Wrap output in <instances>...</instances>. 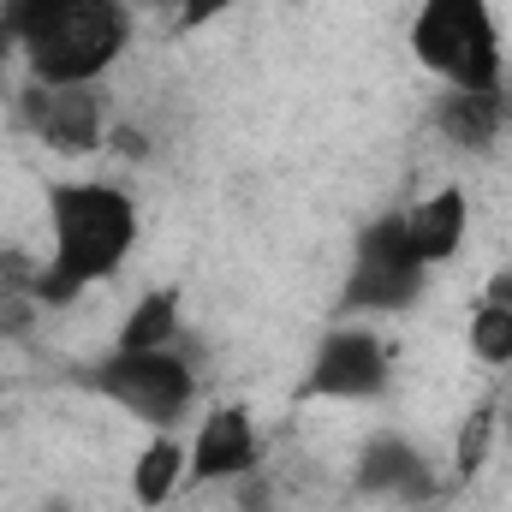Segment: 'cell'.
Segmentation results:
<instances>
[{
    "label": "cell",
    "mask_w": 512,
    "mask_h": 512,
    "mask_svg": "<svg viewBox=\"0 0 512 512\" xmlns=\"http://www.w3.org/2000/svg\"><path fill=\"white\" fill-rule=\"evenodd\" d=\"M48 262L36 268L30 298L36 304H72L78 292L102 286L108 274H120V262L137 245V203L120 185L102 179H72L48 191Z\"/></svg>",
    "instance_id": "1"
},
{
    "label": "cell",
    "mask_w": 512,
    "mask_h": 512,
    "mask_svg": "<svg viewBox=\"0 0 512 512\" xmlns=\"http://www.w3.org/2000/svg\"><path fill=\"white\" fill-rule=\"evenodd\" d=\"M30 84H96L131 42L126 0H0Z\"/></svg>",
    "instance_id": "2"
},
{
    "label": "cell",
    "mask_w": 512,
    "mask_h": 512,
    "mask_svg": "<svg viewBox=\"0 0 512 512\" xmlns=\"http://www.w3.org/2000/svg\"><path fill=\"white\" fill-rule=\"evenodd\" d=\"M411 54L447 90H501V24L489 0H423L411 18Z\"/></svg>",
    "instance_id": "3"
},
{
    "label": "cell",
    "mask_w": 512,
    "mask_h": 512,
    "mask_svg": "<svg viewBox=\"0 0 512 512\" xmlns=\"http://www.w3.org/2000/svg\"><path fill=\"white\" fill-rule=\"evenodd\" d=\"M423 280H429V268L417 262L411 239H405V215H382L358 233L340 304L346 310H411L423 298Z\"/></svg>",
    "instance_id": "4"
},
{
    "label": "cell",
    "mask_w": 512,
    "mask_h": 512,
    "mask_svg": "<svg viewBox=\"0 0 512 512\" xmlns=\"http://www.w3.org/2000/svg\"><path fill=\"white\" fill-rule=\"evenodd\" d=\"M90 387L102 399H114L120 411H131L137 423H155V429H173L185 411H191V364L173 358V352H108Z\"/></svg>",
    "instance_id": "5"
},
{
    "label": "cell",
    "mask_w": 512,
    "mask_h": 512,
    "mask_svg": "<svg viewBox=\"0 0 512 512\" xmlns=\"http://www.w3.org/2000/svg\"><path fill=\"white\" fill-rule=\"evenodd\" d=\"M387 376H393L387 346L370 328H334L316 346V358L298 382V399H376Z\"/></svg>",
    "instance_id": "6"
},
{
    "label": "cell",
    "mask_w": 512,
    "mask_h": 512,
    "mask_svg": "<svg viewBox=\"0 0 512 512\" xmlns=\"http://www.w3.org/2000/svg\"><path fill=\"white\" fill-rule=\"evenodd\" d=\"M24 126L60 155H84L108 137L96 84H30L24 90Z\"/></svg>",
    "instance_id": "7"
},
{
    "label": "cell",
    "mask_w": 512,
    "mask_h": 512,
    "mask_svg": "<svg viewBox=\"0 0 512 512\" xmlns=\"http://www.w3.org/2000/svg\"><path fill=\"white\" fill-rule=\"evenodd\" d=\"M256 465H262V441H256L251 411L245 405L209 411L197 441H191V459H185L191 483H239V477H251Z\"/></svg>",
    "instance_id": "8"
},
{
    "label": "cell",
    "mask_w": 512,
    "mask_h": 512,
    "mask_svg": "<svg viewBox=\"0 0 512 512\" xmlns=\"http://www.w3.org/2000/svg\"><path fill=\"white\" fill-rule=\"evenodd\" d=\"M352 483H358V495H376V501H423V495H429V465L417 459L411 441L376 435V441L358 453Z\"/></svg>",
    "instance_id": "9"
},
{
    "label": "cell",
    "mask_w": 512,
    "mask_h": 512,
    "mask_svg": "<svg viewBox=\"0 0 512 512\" xmlns=\"http://www.w3.org/2000/svg\"><path fill=\"white\" fill-rule=\"evenodd\" d=\"M465 227H471V203H465V191H459V185L429 191V197L405 215V239H411V251H417L423 268L453 262L459 245H465Z\"/></svg>",
    "instance_id": "10"
},
{
    "label": "cell",
    "mask_w": 512,
    "mask_h": 512,
    "mask_svg": "<svg viewBox=\"0 0 512 512\" xmlns=\"http://www.w3.org/2000/svg\"><path fill=\"white\" fill-rule=\"evenodd\" d=\"M435 126L459 149H489L507 126V102H501V90H447Z\"/></svg>",
    "instance_id": "11"
},
{
    "label": "cell",
    "mask_w": 512,
    "mask_h": 512,
    "mask_svg": "<svg viewBox=\"0 0 512 512\" xmlns=\"http://www.w3.org/2000/svg\"><path fill=\"white\" fill-rule=\"evenodd\" d=\"M173 334H179V292L161 286V292H143V298H137V310L126 316L114 352H167Z\"/></svg>",
    "instance_id": "12"
},
{
    "label": "cell",
    "mask_w": 512,
    "mask_h": 512,
    "mask_svg": "<svg viewBox=\"0 0 512 512\" xmlns=\"http://www.w3.org/2000/svg\"><path fill=\"white\" fill-rule=\"evenodd\" d=\"M185 459H191V447L167 441V429H161V441H149V447H143V459L131 465V495H137V507H149V512L161 507V501L179 489Z\"/></svg>",
    "instance_id": "13"
},
{
    "label": "cell",
    "mask_w": 512,
    "mask_h": 512,
    "mask_svg": "<svg viewBox=\"0 0 512 512\" xmlns=\"http://www.w3.org/2000/svg\"><path fill=\"white\" fill-rule=\"evenodd\" d=\"M471 352L483 364H512V310L477 304V316H471Z\"/></svg>",
    "instance_id": "14"
},
{
    "label": "cell",
    "mask_w": 512,
    "mask_h": 512,
    "mask_svg": "<svg viewBox=\"0 0 512 512\" xmlns=\"http://www.w3.org/2000/svg\"><path fill=\"white\" fill-rule=\"evenodd\" d=\"M489 447H495V405H477L459 429V453H453V471L471 483L483 465H489Z\"/></svg>",
    "instance_id": "15"
},
{
    "label": "cell",
    "mask_w": 512,
    "mask_h": 512,
    "mask_svg": "<svg viewBox=\"0 0 512 512\" xmlns=\"http://www.w3.org/2000/svg\"><path fill=\"white\" fill-rule=\"evenodd\" d=\"M179 6H185V18H179V24H191V30H197V24H209V18H221V12H227L233 0H179Z\"/></svg>",
    "instance_id": "16"
},
{
    "label": "cell",
    "mask_w": 512,
    "mask_h": 512,
    "mask_svg": "<svg viewBox=\"0 0 512 512\" xmlns=\"http://www.w3.org/2000/svg\"><path fill=\"white\" fill-rule=\"evenodd\" d=\"M483 304H501V310H512V268H501V274L489 280V292H483Z\"/></svg>",
    "instance_id": "17"
},
{
    "label": "cell",
    "mask_w": 512,
    "mask_h": 512,
    "mask_svg": "<svg viewBox=\"0 0 512 512\" xmlns=\"http://www.w3.org/2000/svg\"><path fill=\"white\" fill-rule=\"evenodd\" d=\"M108 143H114V149H126V155H143V137H137V131H114Z\"/></svg>",
    "instance_id": "18"
},
{
    "label": "cell",
    "mask_w": 512,
    "mask_h": 512,
    "mask_svg": "<svg viewBox=\"0 0 512 512\" xmlns=\"http://www.w3.org/2000/svg\"><path fill=\"white\" fill-rule=\"evenodd\" d=\"M6 48H12V36H6V24H0V54H6Z\"/></svg>",
    "instance_id": "19"
},
{
    "label": "cell",
    "mask_w": 512,
    "mask_h": 512,
    "mask_svg": "<svg viewBox=\"0 0 512 512\" xmlns=\"http://www.w3.org/2000/svg\"><path fill=\"white\" fill-rule=\"evenodd\" d=\"M42 512H72V507H60V501H54V507H42Z\"/></svg>",
    "instance_id": "20"
},
{
    "label": "cell",
    "mask_w": 512,
    "mask_h": 512,
    "mask_svg": "<svg viewBox=\"0 0 512 512\" xmlns=\"http://www.w3.org/2000/svg\"><path fill=\"white\" fill-rule=\"evenodd\" d=\"M143 6H167V0H143Z\"/></svg>",
    "instance_id": "21"
},
{
    "label": "cell",
    "mask_w": 512,
    "mask_h": 512,
    "mask_svg": "<svg viewBox=\"0 0 512 512\" xmlns=\"http://www.w3.org/2000/svg\"><path fill=\"white\" fill-rule=\"evenodd\" d=\"M507 435H512V411H507Z\"/></svg>",
    "instance_id": "22"
}]
</instances>
